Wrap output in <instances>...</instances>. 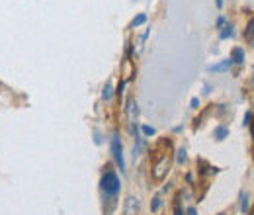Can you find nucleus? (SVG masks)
Returning a JSON list of instances; mask_svg holds the SVG:
<instances>
[{
  "instance_id": "18",
  "label": "nucleus",
  "mask_w": 254,
  "mask_h": 215,
  "mask_svg": "<svg viewBox=\"0 0 254 215\" xmlns=\"http://www.w3.org/2000/svg\"><path fill=\"white\" fill-rule=\"evenodd\" d=\"M188 215H197V212H195V208H188Z\"/></svg>"
},
{
  "instance_id": "10",
  "label": "nucleus",
  "mask_w": 254,
  "mask_h": 215,
  "mask_svg": "<svg viewBox=\"0 0 254 215\" xmlns=\"http://www.w3.org/2000/svg\"><path fill=\"white\" fill-rule=\"evenodd\" d=\"M231 35H233V26L227 24V26L221 30V39H227V37H231Z\"/></svg>"
},
{
  "instance_id": "20",
  "label": "nucleus",
  "mask_w": 254,
  "mask_h": 215,
  "mask_svg": "<svg viewBox=\"0 0 254 215\" xmlns=\"http://www.w3.org/2000/svg\"><path fill=\"white\" fill-rule=\"evenodd\" d=\"M174 215H184V212H182L180 208H176V212H174Z\"/></svg>"
},
{
  "instance_id": "3",
  "label": "nucleus",
  "mask_w": 254,
  "mask_h": 215,
  "mask_svg": "<svg viewBox=\"0 0 254 215\" xmlns=\"http://www.w3.org/2000/svg\"><path fill=\"white\" fill-rule=\"evenodd\" d=\"M170 170V158L168 156H162L159 162L153 166V178L155 180H162Z\"/></svg>"
},
{
  "instance_id": "17",
  "label": "nucleus",
  "mask_w": 254,
  "mask_h": 215,
  "mask_svg": "<svg viewBox=\"0 0 254 215\" xmlns=\"http://www.w3.org/2000/svg\"><path fill=\"white\" fill-rule=\"evenodd\" d=\"M251 118H253V114H251V112H247V116H245V125H247V127L251 125Z\"/></svg>"
},
{
  "instance_id": "7",
  "label": "nucleus",
  "mask_w": 254,
  "mask_h": 215,
  "mask_svg": "<svg viewBox=\"0 0 254 215\" xmlns=\"http://www.w3.org/2000/svg\"><path fill=\"white\" fill-rule=\"evenodd\" d=\"M231 65H233V63H231V59H227V61L219 63V65H213V67H209V71H211V72H213V71H215V72H219V71H227Z\"/></svg>"
},
{
  "instance_id": "12",
  "label": "nucleus",
  "mask_w": 254,
  "mask_h": 215,
  "mask_svg": "<svg viewBox=\"0 0 254 215\" xmlns=\"http://www.w3.org/2000/svg\"><path fill=\"white\" fill-rule=\"evenodd\" d=\"M241 200H243L241 210H243V214H247V212H249V196H247V194H243V196H241Z\"/></svg>"
},
{
  "instance_id": "5",
  "label": "nucleus",
  "mask_w": 254,
  "mask_h": 215,
  "mask_svg": "<svg viewBox=\"0 0 254 215\" xmlns=\"http://www.w3.org/2000/svg\"><path fill=\"white\" fill-rule=\"evenodd\" d=\"M137 118H139V108H137V102L135 100H129L127 102V120L131 123V131L135 133V123H137Z\"/></svg>"
},
{
  "instance_id": "16",
  "label": "nucleus",
  "mask_w": 254,
  "mask_h": 215,
  "mask_svg": "<svg viewBox=\"0 0 254 215\" xmlns=\"http://www.w3.org/2000/svg\"><path fill=\"white\" fill-rule=\"evenodd\" d=\"M184 160H186V151H184V149H180V151H178V162L182 164Z\"/></svg>"
},
{
  "instance_id": "14",
  "label": "nucleus",
  "mask_w": 254,
  "mask_h": 215,
  "mask_svg": "<svg viewBox=\"0 0 254 215\" xmlns=\"http://www.w3.org/2000/svg\"><path fill=\"white\" fill-rule=\"evenodd\" d=\"M143 133H145V135H155L157 131H155V127H151V125H143Z\"/></svg>"
},
{
  "instance_id": "22",
  "label": "nucleus",
  "mask_w": 254,
  "mask_h": 215,
  "mask_svg": "<svg viewBox=\"0 0 254 215\" xmlns=\"http://www.w3.org/2000/svg\"><path fill=\"white\" fill-rule=\"evenodd\" d=\"M219 215H225V214H219Z\"/></svg>"
},
{
  "instance_id": "2",
  "label": "nucleus",
  "mask_w": 254,
  "mask_h": 215,
  "mask_svg": "<svg viewBox=\"0 0 254 215\" xmlns=\"http://www.w3.org/2000/svg\"><path fill=\"white\" fill-rule=\"evenodd\" d=\"M112 154H114L118 166L124 170L126 168V160H124V149H122V141H120V135L118 133L112 137Z\"/></svg>"
},
{
  "instance_id": "11",
  "label": "nucleus",
  "mask_w": 254,
  "mask_h": 215,
  "mask_svg": "<svg viewBox=\"0 0 254 215\" xmlns=\"http://www.w3.org/2000/svg\"><path fill=\"white\" fill-rule=\"evenodd\" d=\"M160 204H162L160 196H155V198H153V204H151V210H153V212H159V210H160Z\"/></svg>"
},
{
  "instance_id": "1",
  "label": "nucleus",
  "mask_w": 254,
  "mask_h": 215,
  "mask_svg": "<svg viewBox=\"0 0 254 215\" xmlns=\"http://www.w3.org/2000/svg\"><path fill=\"white\" fill-rule=\"evenodd\" d=\"M102 190H104L108 196H116V194L120 192V178H118L116 172L108 170V172L104 174V178H102Z\"/></svg>"
},
{
  "instance_id": "15",
  "label": "nucleus",
  "mask_w": 254,
  "mask_h": 215,
  "mask_svg": "<svg viewBox=\"0 0 254 215\" xmlns=\"http://www.w3.org/2000/svg\"><path fill=\"white\" fill-rule=\"evenodd\" d=\"M245 35H249V43H253V22H249V28H247Z\"/></svg>"
},
{
  "instance_id": "4",
  "label": "nucleus",
  "mask_w": 254,
  "mask_h": 215,
  "mask_svg": "<svg viewBox=\"0 0 254 215\" xmlns=\"http://www.w3.org/2000/svg\"><path fill=\"white\" fill-rule=\"evenodd\" d=\"M124 215H141V202L133 196H129L124 206Z\"/></svg>"
},
{
  "instance_id": "13",
  "label": "nucleus",
  "mask_w": 254,
  "mask_h": 215,
  "mask_svg": "<svg viewBox=\"0 0 254 215\" xmlns=\"http://www.w3.org/2000/svg\"><path fill=\"white\" fill-rule=\"evenodd\" d=\"M112 90H114L112 84H106V88H104V92H102V98H104V100H110V98H112Z\"/></svg>"
},
{
  "instance_id": "19",
  "label": "nucleus",
  "mask_w": 254,
  "mask_h": 215,
  "mask_svg": "<svg viewBox=\"0 0 254 215\" xmlns=\"http://www.w3.org/2000/svg\"><path fill=\"white\" fill-rule=\"evenodd\" d=\"M217 26H225V18H219V20H217Z\"/></svg>"
},
{
  "instance_id": "6",
  "label": "nucleus",
  "mask_w": 254,
  "mask_h": 215,
  "mask_svg": "<svg viewBox=\"0 0 254 215\" xmlns=\"http://www.w3.org/2000/svg\"><path fill=\"white\" fill-rule=\"evenodd\" d=\"M245 61V51L241 47H235L231 53V63H243Z\"/></svg>"
},
{
  "instance_id": "21",
  "label": "nucleus",
  "mask_w": 254,
  "mask_h": 215,
  "mask_svg": "<svg viewBox=\"0 0 254 215\" xmlns=\"http://www.w3.org/2000/svg\"><path fill=\"white\" fill-rule=\"evenodd\" d=\"M217 6H219V8H221V6H223V0H217Z\"/></svg>"
},
{
  "instance_id": "9",
  "label": "nucleus",
  "mask_w": 254,
  "mask_h": 215,
  "mask_svg": "<svg viewBox=\"0 0 254 215\" xmlns=\"http://www.w3.org/2000/svg\"><path fill=\"white\" fill-rule=\"evenodd\" d=\"M145 22H147V16H145V14H141V16H137V18L131 22V26H133V28H137V26H143Z\"/></svg>"
},
{
  "instance_id": "8",
  "label": "nucleus",
  "mask_w": 254,
  "mask_h": 215,
  "mask_svg": "<svg viewBox=\"0 0 254 215\" xmlns=\"http://www.w3.org/2000/svg\"><path fill=\"white\" fill-rule=\"evenodd\" d=\"M227 133H229V131H227V127H217V129L213 131V135H215V139H217V141H223V139L227 137Z\"/></svg>"
}]
</instances>
